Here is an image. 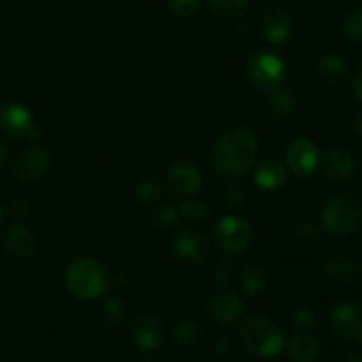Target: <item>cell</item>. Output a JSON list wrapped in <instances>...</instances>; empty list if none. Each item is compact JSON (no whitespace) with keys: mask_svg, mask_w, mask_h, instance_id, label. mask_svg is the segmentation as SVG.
<instances>
[{"mask_svg":"<svg viewBox=\"0 0 362 362\" xmlns=\"http://www.w3.org/2000/svg\"><path fill=\"white\" fill-rule=\"evenodd\" d=\"M258 156V141L247 129H232L223 134L212 151V165L221 175L237 179L246 175Z\"/></svg>","mask_w":362,"mask_h":362,"instance_id":"obj_1","label":"cell"},{"mask_svg":"<svg viewBox=\"0 0 362 362\" xmlns=\"http://www.w3.org/2000/svg\"><path fill=\"white\" fill-rule=\"evenodd\" d=\"M108 272L101 262L94 258H78L66 271V286L74 297L92 300L101 297L108 288Z\"/></svg>","mask_w":362,"mask_h":362,"instance_id":"obj_2","label":"cell"},{"mask_svg":"<svg viewBox=\"0 0 362 362\" xmlns=\"http://www.w3.org/2000/svg\"><path fill=\"white\" fill-rule=\"evenodd\" d=\"M240 341L255 356L272 359L285 346V336L269 318L251 317L240 325Z\"/></svg>","mask_w":362,"mask_h":362,"instance_id":"obj_3","label":"cell"},{"mask_svg":"<svg viewBox=\"0 0 362 362\" xmlns=\"http://www.w3.org/2000/svg\"><path fill=\"white\" fill-rule=\"evenodd\" d=\"M362 218L361 205L352 194L336 193L322 209V225L334 235H349L359 226Z\"/></svg>","mask_w":362,"mask_h":362,"instance_id":"obj_4","label":"cell"},{"mask_svg":"<svg viewBox=\"0 0 362 362\" xmlns=\"http://www.w3.org/2000/svg\"><path fill=\"white\" fill-rule=\"evenodd\" d=\"M247 80L262 92H276L285 80V62L272 52H258L247 60Z\"/></svg>","mask_w":362,"mask_h":362,"instance_id":"obj_5","label":"cell"},{"mask_svg":"<svg viewBox=\"0 0 362 362\" xmlns=\"http://www.w3.org/2000/svg\"><path fill=\"white\" fill-rule=\"evenodd\" d=\"M253 230L247 219L240 216H226L219 219L214 230V240L221 251L228 255L243 253L251 243Z\"/></svg>","mask_w":362,"mask_h":362,"instance_id":"obj_6","label":"cell"},{"mask_svg":"<svg viewBox=\"0 0 362 362\" xmlns=\"http://www.w3.org/2000/svg\"><path fill=\"white\" fill-rule=\"evenodd\" d=\"M0 129L13 140L39 138L34 117L25 106L18 105V103H6L0 106Z\"/></svg>","mask_w":362,"mask_h":362,"instance_id":"obj_7","label":"cell"},{"mask_svg":"<svg viewBox=\"0 0 362 362\" xmlns=\"http://www.w3.org/2000/svg\"><path fill=\"white\" fill-rule=\"evenodd\" d=\"M204 175L193 163L180 161L170 168L166 175V187L177 198H191L200 193Z\"/></svg>","mask_w":362,"mask_h":362,"instance_id":"obj_8","label":"cell"},{"mask_svg":"<svg viewBox=\"0 0 362 362\" xmlns=\"http://www.w3.org/2000/svg\"><path fill=\"white\" fill-rule=\"evenodd\" d=\"M331 329L346 341H362V306L354 303H341L329 315Z\"/></svg>","mask_w":362,"mask_h":362,"instance_id":"obj_9","label":"cell"},{"mask_svg":"<svg viewBox=\"0 0 362 362\" xmlns=\"http://www.w3.org/2000/svg\"><path fill=\"white\" fill-rule=\"evenodd\" d=\"M286 163L290 170L299 177H308L318 168L320 151L317 145L308 138H297L286 148Z\"/></svg>","mask_w":362,"mask_h":362,"instance_id":"obj_10","label":"cell"},{"mask_svg":"<svg viewBox=\"0 0 362 362\" xmlns=\"http://www.w3.org/2000/svg\"><path fill=\"white\" fill-rule=\"evenodd\" d=\"M318 166L329 180L343 182V180H349L356 172V159L346 148L331 147L324 154H320Z\"/></svg>","mask_w":362,"mask_h":362,"instance_id":"obj_11","label":"cell"},{"mask_svg":"<svg viewBox=\"0 0 362 362\" xmlns=\"http://www.w3.org/2000/svg\"><path fill=\"white\" fill-rule=\"evenodd\" d=\"M244 311V303L237 293L218 292L209 299L207 313L218 324H233L240 318Z\"/></svg>","mask_w":362,"mask_h":362,"instance_id":"obj_12","label":"cell"},{"mask_svg":"<svg viewBox=\"0 0 362 362\" xmlns=\"http://www.w3.org/2000/svg\"><path fill=\"white\" fill-rule=\"evenodd\" d=\"M131 336L138 349L145 350H156L163 343V325L156 315L144 313L141 317L136 318L131 329Z\"/></svg>","mask_w":362,"mask_h":362,"instance_id":"obj_13","label":"cell"},{"mask_svg":"<svg viewBox=\"0 0 362 362\" xmlns=\"http://www.w3.org/2000/svg\"><path fill=\"white\" fill-rule=\"evenodd\" d=\"M293 28H296V20L285 9L269 11L262 21V34L271 45H281L288 41Z\"/></svg>","mask_w":362,"mask_h":362,"instance_id":"obj_14","label":"cell"},{"mask_svg":"<svg viewBox=\"0 0 362 362\" xmlns=\"http://www.w3.org/2000/svg\"><path fill=\"white\" fill-rule=\"evenodd\" d=\"M49 165V154L46 148L34 147L23 152L16 161V173L23 182H35L45 175Z\"/></svg>","mask_w":362,"mask_h":362,"instance_id":"obj_15","label":"cell"},{"mask_svg":"<svg viewBox=\"0 0 362 362\" xmlns=\"http://www.w3.org/2000/svg\"><path fill=\"white\" fill-rule=\"evenodd\" d=\"M173 251L186 262H204L209 255V244L202 233L184 230L173 240Z\"/></svg>","mask_w":362,"mask_h":362,"instance_id":"obj_16","label":"cell"},{"mask_svg":"<svg viewBox=\"0 0 362 362\" xmlns=\"http://www.w3.org/2000/svg\"><path fill=\"white\" fill-rule=\"evenodd\" d=\"M4 246H6L7 253L13 257L30 258L35 253L37 240L28 228L21 225H13L7 228L6 235H4Z\"/></svg>","mask_w":362,"mask_h":362,"instance_id":"obj_17","label":"cell"},{"mask_svg":"<svg viewBox=\"0 0 362 362\" xmlns=\"http://www.w3.org/2000/svg\"><path fill=\"white\" fill-rule=\"evenodd\" d=\"M255 182L260 189L274 191L286 182V168L278 159H265L255 172Z\"/></svg>","mask_w":362,"mask_h":362,"instance_id":"obj_18","label":"cell"},{"mask_svg":"<svg viewBox=\"0 0 362 362\" xmlns=\"http://www.w3.org/2000/svg\"><path fill=\"white\" fill-rule=\"evenodd\" d=\"M324 272L334 283H352L361 272V264L352 258L334 257L325 262Z\"/></svg>","mask_w":362,"mask_h":362,"instance_id":"obj_19","label":"cell"},{"mask_svg":"<svg viewBox=\"0 0 362 362\" xmlns=\"http://www.w3.org/2000/svg\"><path fill=\"white\" fill-rule=\"evenodd\" d=\"M349 73V64L338 53H327L318 62V74L325 83L336 85L343 81Z\"/></svg>","mask_w":362,"mask_h":362,"instance_id":"obj_20","label":"cell"},{"mask_svg":"<svg viewBox=\"0 0 362 362\" xmlns=\"http://www.w3.org/2000/svg\"><path fill=\"white\" fill-rule=\"evenodd\" d=\"M286 350H288V356L296 362H313L317 361L318 354H320L318 343L310 334H304V332L293 336L288 345H286Z\"/></svg>","mask_w":362,"mask_h":362,"instance_id":"obj_21","label":"cell"},{"mask_svg":"<svg viewBox=\"0 0 362 362\" xmlns=\"http://www.w3.org/2000/svg\"><path fill=\"white\" fill-rule=\"evenodd\" d=\"M269 283V272L267 269L262 267V265H247L246 269L240 274V285L243 290L247 296H258L265 290Z\"/></svg>","mask_w":362,"mask_h":362,"instance_id":"obj_22","label":"cell"},{"mask_svg":"<svg viewBox=\"0 0 362 362\" xmlns=\"http://www.w3.org/2000/svg\"><path fill=\"white\" fill-rule=\"evenodd\" d=\"M173 341L182 349H189V346L197 345L200 341L202 327L198 322L194 320H182L173 327Z\"/></svg>","mask_w":362,"mask_h":362,"instance_id":"obj_23","label":"cell"},{"mask_svg":"<svg viewBox=\"0 0 362 362\" xmlns=\"http://www.w3.org/2000/svg\"><path fill=\"white\" fill-rule=\"evenodd\" d=\"M267 105H269V113L278 120L288 119V117L296 112V101H293V98L288 94V92H283V90L272 92Z\"/></svg>","mask_w":362,"mask_h":362,"instance_id":"obj_24","label":"cell"},{"mask_svg":"<svg viewBox=\"0 0 362 362\" xmlns=\"http://www.w3.org/2000/svg\"><path fill=\"white\" fill-rule=\"evenodd\" d=\"M250 0H211V9L216 16L225 20H235L246 13Z\"/></svg>","mask_w":362,"mask_h":362,"instance_id":"obj_25","label":"cell"},{"mask_svg":"<svg viewBox=\"0 0 362 362\" xmlns=\"http://www.w3.org/2000/svg\"><path fill=\"white\" fill-rule=\"evenodd\" d=\"M126 303L117 297L113 299H108L103 306V318H105L106 324L110 325H120L124 320H126Z\"/></svg>","mask_w":362,"mask_h":362,"instance_id":"obj_26","label":"cell"},{"mask_svg":"<svg viewBox=\"0 0 362 362\" xmlns=\"http://www.w3.org/2000/svg\"><path fill=\"white\" fill-rule=\"evenodd\" d=\"M292 237L296 243L303 244V246H313L320 240V233H318L317 226L306 221H299L292 226Z\"/></svg>","mask_w":362,"mask_h":362,"instance_id":"obj_27","label":"cell"},{"mask_svg":"<svg viewBox=\"0 0 362 362\" xmlns=\"http://www.w3.org/2000/svg\"><path fill=\"white\" fill-rule=\"evenodd\" d=\"M318 315L311 306H299L292 313V324L299 331H313L317 327Z\"/></svg>","mask_w":362,"mask_h":362,"instance_id":"obj_28","label":"cell"},{"mask_svg":"<svg viewBox=\"0 0 362 362\" xmlns=\"http://www.w3.org/2000/svg\"><path fill=\"white\" fill-rule=\"evenodd\" d=\"M136 197L147 205L156 204L161 198V184L156 179H144L136 186Z\"/></svg>","mask_w":362,"mask_h":362,"instance_id":"obj_29","label":"cell"},{"mask_svg":"<svg viewBox=\"0 0 362 362\" xmlns=\"http://www.w3.org/2000/svg\"><path fill=\"white\" fill-rule=\"evenodd\" d=\"M202 0H168V7L175 16L189 18L200 7Z\"/></svg>","mask_w":362,"mask_h":362,"instance_id":"obj_30","label":"cell"},{"mask_svg":"<svg viewBox=\"0 0 362 362\" xmlns=\"http://www.w3.org/2000/svg\"><path fill=\"white\" fill-rule=\"evenodd\" d=\"M209 212H211V205L204 204V202H186L179 207V216L186 219L204 218Z\"/></svg>","mask_w":362,"mask_h":362,"instance_id":"obj_31","label":"cell"},{"mask_svg":"<svg viewBox=\"0 0 362 362\" xmlns=\"http://www.w3.org/2000/svg\"><path fill=\"white\" fill-rule=\"evenodd\" d=\"M345 34L352 41L362 42V9L354 11L345 20Z\"/></svg>","mask_w":362,"mask_h":362,"instance_id":"obj_32","label":"cell"},{"mask_svg":"<svg viewBox=\"0 0 362 362\" xmlns=\"http://www.w3.org/2000/svg\"><path fill=\"white\" fill-rule=\"evenodd\" d=\"M179 211L175 207H163L161 211L158 212V223L159 226H173L177 221H179Z\"/></svg>","mask_w":362,"mask_h":362,"instance_id":"obj_33","label":"cell"},{"mask_svg":"<svg viewBox=\"0 0 362 362\" xmlns=\"http://www.w3.org/2000/svg\"><path fill=\"white\" fill-rule=\"evenodd\" d=\"M352 88H354V94H356V98L362 103V64L357 67L356 73H354Z\"/></svg>","mask_w":362,"mask_h":362,"instance_id":"obj_34","label":"cell"},{"mask_svg":"<svg viewBox=\"0 0 362 362\" xmlns=\"http://www.w3.org/2000/svg\"><path fill=\"white\" fill-rule=\"evenodd\" d=\"M230 264H219V272L216 274V283H228L230 281Z\"/></svg>","mask_w":362,"mask_h":362,"instance_id":"obj_35","label":"cell"},{"mask_svg":"<svg viewBox=\"0 0 362 362\" xmlns=\"http://www.w3.org/2000/svg\"><path fill=\"white\" fill-rule=\"evenodd\" d=\"M228 350H230V339L226 338V336H221V338L214 343V352L221 356V354H226Z\"/></svg>","mask_w":362,"mask_h":362,"instance_id":"obj_36","label":"cell"},{"mask_svg":"<svg viewBox=\"0 0 362 362\" xmlns=\"http://www.w3.org/2000/svg\"><path fill=\"white\" fill-rule=\"evenodd\" d=\"M339 362H362V356L357 352H346Z\"/></svg>","mask_w":362,"mask_h":362,"instance_id":"obj_37","label":"cell"},{"mask_svg":"<svg viewBox=\"0 0 362 362\" xmlns=\"http://www.w3.org/2000/svg\"><path fill=\"white\" fill-rule=\"evenodd\" d=\"M6 161H7V151H6V147H4V145L0 144V172H2V168H4V165H6Z\"/></svg>","mask_w":362,"mask_h":362,"instance_id":"obj_38","label":"cell"},{"mask_svg":"<svg viewBox=\"0 0 362 362\" xmlns=\"http://www.w3.org/2000/svg\"><path fill=\"white\" fill-rule=\"evenodd\" d=\"M354 131H356L359 136H362V117H359V119H356V122H354Z\"/></svg>","mask_w":362,"mask_h":362,"instance_id":"obj_39","label":"cell"},{"mask_svg":"<svg viewBox=\"0 0 362 362\" xmlns=\"http://www.w3.org/2000/svg\"><path fill=\"white\" fill-rule=\"evenodd\" d=\"M0 221H2V207H0Z\"/></svg>","mask_w":362,"mask_h":362,"instance_id":"obj_40","label":"cell"},{"mask_svg":"<svg viewBox=\"0 0 362 362\" xmlns=\"http://www.w3.org/2000/svg\"><path fill=\"white\" fill-rule=\"evenodd\" d=\"M138 362H151V361H145V359H144V361H138Z\"/></svg>","mask_w":362,"mask_h":362,"instance_id":"obj_41","label":"cell"},{"mask_svg":"<svg viewBox=\"0 0 362 362\" xmlns=\"http://www.w3.org/2000/svg\"><path fill=\"white\" fill-rule=\"evenodd\" d=\"M361 191H362V179H361Z\"/></svg>","mask_w":362,"mask_h":362,"instance_id":"obj_42","label":"cell"}]
</instances>
